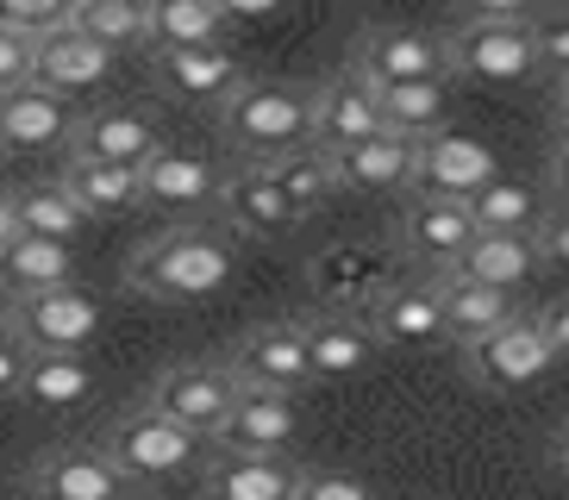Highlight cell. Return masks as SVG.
<instances>
[{"label": "cell", "instance_id": "cell-41", "mask_svg": "<svg viewBox=\"0 0 569 500\" xmlns=\"http://www.w3.org/2000/svg\"><path fill=\"white\" fill-rule=\"evenodd\" d=\"M19 82H32V38L13 32V26H0V94Z\"/></svg>", "mask_w": 569, "mask_h": 500}, {"label": "cell", "instance_id": "cell-47", "mask_svg": "<svg viewBox=\"0 0 569 500\" xmlns=\"http://www.w3.org/2000/svg\"><path fill=\"white\" fill-rule=\"evenodd\" d=\"M119 500H157V494H132V488H126V494H119Z\"/></svg>", "mask_w": 569, "mask_h": 500}, {"label": "cell", "instance_id": "cell-9", "mask_svg": "<svg viewBox=\"0 0 569 500\" xmlns=\"http://www.w3.org/2000/svg\"><path fill=\"white\" fill-rule=\"evenodd\" d=\"M501 163H495V150L488 138H469V132H432L413 144V182L407 188H426V194H445V200H469L482 182H495Z\"/></svg>", "mask_w": 569, "mask_h": 500}, {"label": "cell", "instance_id": "cell-14", "mask_svg": "<svg viewBox=\"0 0 569 500\" xmlns=\"http://www.w3.org/2000/svg\"><path fill=\"white\" fill-rule=\"evenodd\" d=\"M307 282H313V294H319L326 313H363L382 288H395V276H388V263L376 257V250L332 244V250H319L313 263H307Z\"/></svg>", "mask_w": 569, "mask_h": 500}, {"label": "cell", "instance_id": "cell-6", "mask_svg": "<svg viewBox=\"0 0 569 500\" xmlns=\"http://www.w3.org/2000/svg\"><path fill=\"white\" fill-rule=\"evenodd\" d=\"M445 57H451V76H469V82H526V76H538L526 19H463L445 38Z\"/></svg>", "mask_w": 569, "mask_h": 500}, {"label": "cell", "instance_id": "cell-13", "mask_svg": "<svg viewBox=\"0 0 569 500\" xmlns=\"http://www.w3.org/2000/svg\"><path fill=\"white\" fill-rule=\"evenodd\" d=\"M163 144L157 119L144 107H94V113L69 119V157H101V163H144Z\"/></svg>", "mask_w": 569, "mask_h": 500}, {"label": "cell", "instance_id": "cell-38", "mask_svg": "<svg viewBox=\"0 0 569 500\" xmlns=\"http://www.w3.org/2000/svg\"><path fill=\"white\" fill-rule=\"evenodd\" d=\"M69 7L76 0H0V26L38 38V32H51V26H69Z\"/></svg>", "mask_w": 569, "mask_h": 500}, {"label": "cell", "instance_id": "cell-21", "mask_svg": "<svg viewBox=\"0 0 569 500\" xmlns=\"http://www.w3.org/2000/svg\"><path fill=\"white\" fill-rule=\"evenodd\" d=\"M401 244H407V257H419V263L445 269L457 250L469 244V213H463V200H445V194H426V188H407Z\"/></svg>", "mask_w": 569, "mask_h": 500}, {"label": "cell", "instance_id": "cell-12", "mask_svg": "<svg viewBox=\"0 0 569 500\" xmlns=\"http://www.w3.org/2000/svg\"><path fill=\"white\" fill-rule=\"evenodd\" d=\"M126 488L132 482L107 463L101 444H57L32 469V500H119Z\"/></svg>", "mask_w": 569, "mask_h": 500}, {"label": "cell", "instance_id": "cell-10", "mask_svg": "<svg viewBox=\"0 0 569 500\" xmlns=\"http://www.w3.org/2000/svg\"><path fill=\"white\" fill-rule=\"evenodd\" d=\"M301 438V400L276 388H238L226 419L213 426V450H269L282 457Z\"/></svg>", "mask_w": 569, "mask_h": 500}, {"label": "cell", "instance_id": "cell-33", "mask_svg": "<svg viewBox=\"0 0 569 500\" xmlns=\"http://www.w3.org/2000/svg\"><path fill=\"white\" fill-rule=\"evenodd\" d=\"M463 213H469V232H532V219L545 213V200L526 182L495 176V182H482L463 200Z\"/></svg>", "mask_w": 569, "mask_h": 500}, {"label": "cell", "instance_id": "cell-36", "mask_svg": "<svg viewBox=\"0 0 569 500\" xmlns=\"http://www.w3.org/2000/svg\"><path fill=\"white\" fill-rule=\"evenodd\" d=\"M269 176H276V188H282L301 213H313L319 200L332 194V169H326V150H313V144H295V150H282V157H269Z\"/></svg>", "mask_w": 569, "mask_h": 500}, {"label": "cell", "instance_id": "cell-25", "mask_svg": "<svg viewBox=\"0 0 569 500\" xmlns=\"http://www.w3.org/2000/svg\"><path fill=\"white\" fill-rule=\"evenodd\" d=\"M76 282V257L69 244L57 238H32V232H13L0 244V294L7 300H26V294H44V288H63Z\"/></svg>", "mask_w": 569, "mask_h": 500}, {"label": "cell", "instance_id": "cell-40", "mask_svg": "<svg viewBox=\"0 0 569 500\" xmlns=\"http://www.w3.org/2000/svg\"><path fill=\"white\" fill-rule=\"evenodd\" d=\"M532 257H538V269H557L569 257V226H563V207L557 200H545V213L532 219Z\"/></svg>", "mask_w": 569, "mask_h": 500}, {"label": "cell", "instance_id": "cell-45", "mask_svg": "<svg viewBox=\"0 0 569 500\" xmlns=\"http://www.w3.org/2000/svg\"><path fill=\"white\" fill-rule=\"evenodd\" d=\"M19 369H26V350H19L13 338H0V394L19 388Z\"/></svg>", "mask_w": 569, "mask_h": 500}, {"label": "cell", "instance_id": "cell-44", "mask_svg": "<svg viewBox=\"0 0 569 500\" xmlns=\"http://www.w3.org/2000/svg\"><path fill=\"white\" fill-rule=\"evenodd\" d=\"M288 0H213V13L219 19H269V13H282Z\"/></svg>", "mask_w": 569, "mask_h": 500}, {"label": "cell", "instance_id": "cell-42", "mask_svg": "<svg viewBox=\"0 0 569 500\" xmlns=\"http://www.w3.org/2000/svg\"><path fill=\"white\" fill-rule=\"evenodd\" d=\"M538 0H457V13L463 19H526Z\"/></svg>", "mask_w": 569, "mask_h": 500}, {"label": "cell", "instance_id": "cell-20", "mask_svg": "<svg viewBox=\"0 0 569 500\" xmlns=\"http://www.w3.org/2000/svg\"><path fill=\"white\" fill-rule=\"evenodd\" d=\"M438 276H457V282H482V288H501V294H519V288L538 276V257H532V238H526V232H469V244L457 250Z\"/></svg>", "mask_w": 569, "mask_h": 500}, {"label": "cell", "instance_id": "cell-7", "mask_svg": "<svg viewBox=\"0 0 569 500\" xmlns=\"http://www.w3.org/2000/svg\"><path fill=\"white\" fill-rule=\"evenodd\" d=\"M551 363H557V357L545 350L532 313H513L507 326H495L488 338L463 344V369L488 388V394H519V388H532L538 376H551Z\"/></svg>", "mask_w": 569, "mask_h": 500}, {"label": "cell", "instance_id": "cell-46", "mask_svg": "<svg viewBox=\"0 0 569 500\" xmlns=\"http://www.w3.org/2000/svg\"><path fill=\"white\" fill-rule=\"evenodd\" d=\"M13 238V213H7V194H0V244Z\"/></svg>", "mask_w": 569, "mask_h": 500}, {"label": "cell", "instance_id": "cell-34", "mask_svg": "<svg viewBox=\"0 0 569 500\" xmlns=\"http://www.w3.org/2000/svg\"><path fill=\"white\" fill-rule=\"evenodd\" d=\"M7 213H13V232L57 238V244H69V238L88 226V213H82V207H76V200H69L57 182L26 188V194H7Z\"/></svg>", "mask_w": 569, "mask_h": 500}, {"label": "cell", "instance_id": "cell-11", "mask_svg": "<svg viewBox=\"0 0 569 500\" xmlns=\"http://www.w3.org/2000/svg\"><path fill=\"white\" fill-rule=\"evenodd\" d=\"M226 369H232L238 388H276V394H301L313 382L301 326H257V332H244L238 350L226 357Z\"/></svg>", "mask_w": 569, "mask_h": 500}, {"label": "cell", "instance_id": "cell-5", "mask_svg": "<svg viewBox=\"0 0 569 500\" xmlns=\"http://www.w3.org/2000/svg\"><path fill=\"white\" fill-rule=\"evenodd\" d=\"M351 76L363 88H388V82H451V57L445 38L419 32V26H376L357 32L351 44Z\"/></svg>", "mask_w": 569, "mask_h": 500}, {"label": "cell", "instance_id": "cell-23", "mask_svg": "<svg viewBox=\"0 0 569 500\" xmlns=\"http://www.w3.org/2000/svg\"><path fill=\"white\" fill-rule=\"evenodd\" d=\"M301 469L269 450H213L207 463V500H295Z\"/></svg>", "mask_w": 569, "mask_h": 500}, {"label": "cell", "instance_id": "cell-4", "mask_svg": "<svg viewBox=\"0 0 569 500\" xmlns=\"http://www.w3.org/2000/svg\"><path fill=\"white\" fill-rule=\"evenodd\" d=\"M101 332V300L88 288L63 282V288H44V294H26L7 307V338L19 350H88V338Z\"/></svg>", "mask_w": 569, "mask_h": 500}, {"label": "cell", "instance_id": "cell-37", "mask_svg": "<svg viewBox=\"0 0 569 500\" xmlns=\"http://www.w3.org/2000/svg\"><path fill=\"white\" fill-rule=\"evenodd\" d=\"M526 32H532V63L551 76V82H563L569 76V19L563 7H532L526 13Z\"/></svg>", "mask_w": 569, "mask_h": 500}, {"label": "cell", "instance_id": "cell-30", "mask_svg": "<svg viewBox=\"0 0 569 500\" xmlns=\"http://www.w3.org/2000/svg\"><path fill=\"white\" fill-rule=\"evenodd\" d=\"M157 82H163L176 100L219 107V100L244 82V76H238V63L213 44V50H157Z\"/></svg>", "mask_w": 569, "mask_h": 500}, {"label": "cell", "instance_id": "cell-28", "mask_svg": "<svg viewBox=\"0 0 569 500\" xmlns=\"http://www.w3.org/2000/svg\"><path fill=\"white\" fill-rule=\"evenodd\" d=\"M369 100H376L382 132L413 138V144L451 126V88L445 82H388V88H369Z\"/></svg>", "mask_w": 569, "mask_h": 500}, {"label": "cell", "instance_id": "cell-19", "mask_svg": "<svg viewBox=\"0 0 569 500\" xmlns=\"http://www.w3.org/2000/svg\"><path fill=\"white\" fill-rule=\"evenodd\" d=\"M69 144V107L63 94L38 82H19L0 94V150L13 157H38V150H57Z\"/></svg>", "mask_w": 569, "mask_h": 500}, {"label": "cell", "instance_id": "cell-35", "mask_svg": "<svg viewBox=\"0 0 569 500\" xmlns=\"http://www.w3.org/2000/svg\"><path fill=\"white\" fill-rule=\"evenodd\" d=\"M69 26L107 50L144 44V0H76L69 7Z\"/></svg>", "mask_w": 569, "mask_h": 500}, {"label": "cell", "instance_id": "cell-16", "mask_svg": "<svg viewBox=\"0 0 569 500\" xmlns=\"http://www.w3.org/2000/svg\"><path fill=\"white\" fill-rule=\"evenodd\" d=\"M219 213L232 219L238 232H251V238H276V232H295L301 226V207L276 188V176H269L263 163H244L232 169V176H219Z\"/></svg>", "mask_w": 569, "mask_h": 500}, {"label": "cell", "instance_id": "cell-39", "mask_svg": "<svg viewBox=\"0 0 569 500\" xmlns=\"http://www.w3.org/2000/svg\"><path fill=\"white\" fill-rule=\"evenodd\" d=\"M295 500H376V494H369V482H357L351 469H301Z\"/></svg>", "mask_w": 569, "mask_h": 500}, {"label": "cell", "instance_id": "cell-15", "mask_svg": "<svg viewBox=\"0 0 569 500\" xmlns=\"http://www.w3.org/2000/svg\"><path fill=\"white\" fill-rule=\"evenodd\" d=\"M376 344H395V350H432L445 344V307H438V288H382V294L369 300L363 313Z\"/></svg>", "mask_w": 569, "mask_h": 500}, {"label": "cell", "instance_id": "cell-18", "mask_svg": "<svg viewBox=\"0 0 569 500\" xmlns=\"http://www.w3.org/2000/svg\"><path fill=\"white\" fill-rule=\"evenodd\" d=\"M113 69V50L82 38L76 26H51V32L32 38V82L51 88V94H82V88H101V76Z\"/></svg>", "mask_w": 569, "mask_h": 500}, {"label": "cell", "instance_id": "cell-27", "mask_svg": "<svg viewBox=\"0 0 569 500\" xmlns=\"http://www.w3.org/2000/svg\"><path fill=\"white\" fill-rule=\"evenodd\" d=\"M382 132V119H376V100L357 76H338V82L313 88V150H338V144H357V138Z\"/></svg>", "mask_w": 569, "mask_h": 500}, {"label": "cell", "instance_id": "cell-17", "mask_svg": "<svg viewBox=\"0 0 569 500\" xmlns=\"http://www.w3.org/2000/svg\"><path fill=\"white\" fill-rule=\"evenodd\" d=\"M326 169H332V188H357V194H395V188L413 182V138L369 132V138H357V144L326 150Z\"/></svg>", "mask_w": 569, "mask_h": 500}, {"label": "cell", "instance_id": "cell-24", "mask_svg": "<svg viewBox=\"0 0 569 500\" xmlns=\"http://www.w3.org/2000/svg\"><path fill=\"white\" fill-rule=\"evenodd\" d=\"M138 194H144V207H201V200L219 194V169L207 163L201 150L157 144L138 163Z\"/></svg>", "mask_w": 569, "mask_h": 500}, {"label": "cell", "instance_id": "cell-49", "mask_svg": "<svg viewBox=\"0 0 569 500\" xmlns=\"http://www.w3.org/2000/svg\"><path fill=\"white\" fill-rule=\"evenodd\" d=\"M538 7H563V0H538Z\"/></svg>", "mask_w": 569, "mask_h": 500}, {"label": "cell", "instance_id": "cell-8", "mask_svg": "<svg viewBox=\"0 0 569 500\" xmlns=\"http://www.w3.org/2000/svg\"><path fill=\"white\" fill-rule=\"evenodd\" d=\"M232 394H238V382L226 363H169L151 382V407L194 438H213V426L226 419Z\"/></svg>", "mask_w": 569, "mask_h": 500}, {"label": "cell", "instance_id": "cell-22", "mask_svg": "<svg viewBox=\"0 0 569 500\" xmlns=\"http://www.w3.org/2000/svg\"><path fill=\"white\" fill-rule=\"evenodd\" d=\"M301 344H307L313 382H345V376L369 369V357L382 350L357 313H326V307H319L313 319H301Z\"/></svg>", "mask_w": 569, "mask_h": 500}, {"label": "cell", "instance_id": "cell-3", "mask_svg": "<svg viewBox=\"0 0 569 500\" xmlns=\"http://www.w3.org/2000/svg\"><path fill=\"white\" fill-rule=\"evenodd\" d=\"M107 463L126 476V482H169V476H182V469H194V457H201V438L182 432L176 419H163L144 400V407H132V413H119L113 426H107L101 438Z\"/></svg>", "mask_w": 569, "mask_h": 500}, {"label": "cell", "instance_id": "cell-26", "mask_svg": "<svg viewBox=\"0 0 569 500\" xmlns=\"http://www.w3.org/2000/svg\"><path fill=\"white\" fill-rule=\"evenodd\" d=\"M57 188H63V194L76 200L88 219H113V213H132V207H144V194H138V169H132V163L69 157L63 176H57Z\"/></svg>", "mask_w": 569, "mask_h": 500}, {"label": "cell", "instance_id": "cell-32", "mask_svg": "<svg viewBox=\"0 0 569 500\" xmlns=\"http://www.w3.org/2000/svg\"><path fill=\"white\" fill-rule=\"evenodd\" d=\"M226 38V19L213 0H144V44L157 50H213Z\"/></svg>", "mask_w": 569, "mask_h": 500}, {"label": "cell", "instance_id": "cell-29", "mask_svg": "<svg viewBox=\"0 0 569 500\" xmlns=\"http://www.w3.org/2000/svg\"><path fill=\"white\" fill-rule=\"evenodd\" d=\"M438 307H445V344H476V338H488L495 326H507V319L519 313L513 294H501V288H482V282H457V276H438Z\"/></svg>", "mask_w": 569, "mask_h": 500}, {"label": "cell", "instance_id": "cell-2", "mask_svg": "<svg viewBox=\"0 0 569 500\" xmlns=\"http://www.w3.org/2000/svg\"><path fill=\"white\" fill-rule=\"evenodd\" d=\"M219 132L244 163H269L313 138V88L301 82H238L219 100Z\"/></svg>", "mask_w": 569, "mask_h": 500}, {"label": "cell", "instance_id": "cell-43", "mask_svg": "<svg viewBox=\"0 0 569 500\" xmlns=\"http://www.w3.org/2000/svg\"><path fill=\"white\" fill-rule=\"evenodd\" d=\"M532 326H538V338H545V350H551V357H563V350H569V313H563V307L532 313Z\"/></svg>", "mask_w": 569, "mask_h": 500}, {"label": "cell", "instance_id": "cell-48", "mask_svg": "<svg viewBox=\"0 0 569 500\" xmlns=\"http://www.w3.org/2000/svg\"><path fill=\"white\" fill-rule=\"evenodd\" d=\"M0 338H7V307H0Z\"/></svg>", "mask_w": 569, "mask_h": 500}, {"label": "cell", "instance_id": "cell-1", "mask_svg": "<svg viewBox=\"0 0 569 500\" xmlns=\"http://www.w3.org/2000/svg\"><path fill=\"white\" fill-rule=\"evenodd\" d=\"M126 282L151 300H169V307H194V300H213L219 288L232 282V250L219 244L213 232H157L151 244L132 250L126 263Z\"/></svg>", "mask_w": 569, "mask_h": 500}, {"label": "cell", "instance_id": "cell-31", "mask_svg": "<svg viewBox=\"0 0 569 500\" xmlns=\"http://www.w3.org/2000/svg\"><path fill=\"white\" fill-rule=\"evenodd\" d=\"M13 394H26L32 407H82L88 394H94V369H88L82 350H26V369H19V388Z\"/></svg>", "mask_w": 569, "mask_h": 500}]
</instances>
